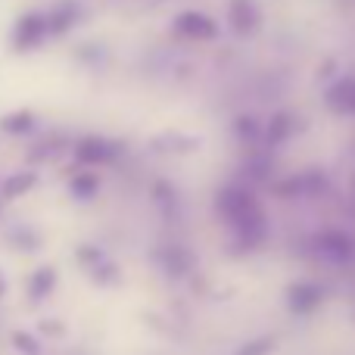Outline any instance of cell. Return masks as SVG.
I'll use <instances>...</instances> for the list:
<instances>
[{
	"mask_svg": "<svg viewBox=\"0 0 355 355\" xmlns=\"http://www.w3.org/2000/svg\"><path fill=\"white\" fill-rule=\"evenodd\" d=\"M218 209L240 234V250H250L265 237V218L256 196L246 187H225L218 196Z\"/></svg>",
	"mask_w": 355,
	"mask_h": 355,
	"instance_id": "obj_1",
	"label": "cell"
},
{
	"mask_svg": "<svg viewBox=\"0 0 355 355\" xmlns=\"http://www.w3.org/2000/svg\"><path fill=\"white\" fill-rule=\"evenodd\" d=\"M44 37H50L44 12H25V16H19L16 25H12V50H19V53L35 50L37 44H44Z\"/></svg>",
	"mask_w": 355,
	"mask_h": 355,
	"instance_id": "obj_2",
	"label": "cell"
},
{
	"mask_svg": "<svg viewBox=\"0 0 355 355\" xmlns=\"http://www.w3.org/2000/svg\"><path fill=\"white\" fill-rule=\"evenodd\" d=\"M315 250L331 262H349L355 256V240L343 231H324L315 237Z\"/></svg>",
	"mask_w": 355,
	"mask_h": 355,
	"instance_id": "obj_3",
	"label": "cell"
},
{
	"mask_svg": "<svg viewBox=\"0 0 355 355\" xmlns=\"http://www.w3.org/2000/svg\"><path fill=\"white\" fill-rule=\"evenodd\" d=\"M175 31L184 37H193V41H209V37L218 35V25L212 22L209 16H202V12H178L175 16Z\"/></svg>",
	"mask_w": 355,
	"mask_h": 355,
	"instance_id": "obj_4",
	"label": "cell"
},
{
	"mask_svg": "<svg viewBox=\"0 0 355 355\" xmlns=\"http://www.w3.org/2000/svg\"><path fill=\"white\" fill-rule=\"evenodd\" d=\"M112 156H116V147L100 141V137H85V141L75 147V159H78L81 166H103Z\"/></svg>",
	"mask_w": 355,
	"mask_h": 355,
	"instance_id": "obj_5",
	"label": "cell"
},
{
	"mask_svg": "<svg viewBox=\"0 0 355 355\" xmlns=\"http://www.w3.org/2000/svg\"><path fill=\"white\" fill-rule=\"evenodd\" d=\"M227 19H231V28L237 31V35H252L259 25V10L252 0H231Z\"/></svg>",
	"mask_w": 355,
	"mask_h": 355,
	"instance_id": "obj_6",
	"label": "cell"
},
{
	"mask_svg": "<svg viewBox=\"0 0 355 355\" xmlns=\"http://www.w3.org/2000/svg\"><path fill=\"white\" fill-rule=\"evenodd\" d=\"M44 19H47V35H66V31L75 25V19H78V3L62 0V3L53 6Z\"/></svg>",
	"mask_w": 355,
	"mask_h": 355,
	"instance_id": "obj_7",
	"label": "cell"
},
{
	"mask_svg": "<svg viewBox=\"0 0 355 355\" xmlns=\"http://www.w3.org/2000/svg\"><path fill=\"white\" fill-rule=\"evenodd\" d=\"M287 302H290V309H293L296 315H306L321 302V290L315 287V284H296V287H290Z\"/></svg>",
	"mask_w": 355,
	"mask_h": 355,
	"instance_id": "obj_8",
	"label": "cell"
},
{
	"mask_svg": "<svg viewBox=\"0 0 355 355\" xmlns=\"http://www.w3.org/2000/svg\"><path fill=\"white\" fill-rule=\"evenodd\" d=\"M321 184H324V178L318 172H302L296 178H287V181L277 187V193L281 196H293V193H309V190H321Z\"/></svg>",
	"mask_w": 355,
	"mask_h": 355,
	"instance_id": "obj_9",
	"label": "cell"
},
{
	"mask_svg": "<svg viewBox=\"0 0 355 355\" xmlns=\"http://www.w3.org/2000/svg\"><path fill=\"white\" fill-rule=\"evenodd\" d=\"M35 184H37V175L35 172H16V175H10L3 181V187H0V196H3V200H16V196L28 193Z\"/></svg>",
	"mask_w": 355,
	"mask_h": 355,
	"instance_id": "obj_10",
	"label": "cell"
},
{
	"mask_svg": "<svg viewBox=\"0 0 355 355\" xmlns=\"http://www.w3.org/2000/svg\"><path fill=\"white\" fill-rule=\"evenodd\" d=\"M53 284H56V271L53 268H37L35 275H31V281H28V296L31 300H44V296L53 290Z\"/></svg>",
	"mask_w": 355,
	"mask_h": 355,
	"instance_id": "obj_11",
	"label": "cell"
},
{
	"mask_svg": "<svg viewBox=\"0 0 355 355\" xmlns=\"http://www.w3.org/2000/svg\"><path fill=\"white\" fill-rule=\"evenodd\" d=\"M31 112H12V116H3L0 119V131H6V135H25V131L31 128Z\"/></svg>",
	"mask_w": 355,
	"mask_h": 355,
	"instance_id": "obj_12",
	"label": "cell"
},
{
	"mask_svg": "<svg viewBox=\"0 0 355 355\" xmlns=\"http://www.w3.org/2000/svg\"><path fill=\"white\" fill-rule=\"evenodd\" d=\"M159 259H162L159 265H166L172 275H184V271H187V256H184L181 250H162Z\"/></svg>",
	"mask_w": 355,
	"mask_h": 355,
	"instance_id": "obj_13",
	"label": "cell"
},
{
	"mask_svg": "<svg viewBox=\"0 0 355 355\" xmlns=\"http://www.w3.org/2000/svg\"><path fill=\"white\" fill-rule=\"evenodd\" d=\"M287 131H290V116H287V112H277V116L271 119L265 137H268L271 144H277V141H284V137H287Z\"/></svg>",
	"mask_w": 355,
	"mask_h": 355,
	"instance_id": "obj_14",
	"label": "cell"
},
{
	"mask_svg": "<svg viewBox=\"0 0 355 355\" xmlns=\"http://www.w3.org/2000/svg\"><path fill=\"white\" fill-rule=\"evenodd\" d=\"M271 349H275V340L265 337V340H250L246 346H240L234 355H268Z\"/></svg>",
	"mask_w": 355,
	"mask_h": 355,
	"instance_id": "obj_15",
	"label": "cell"
},
{
	"mask_svg": "<svg viewBox=\"0 0 355 355\" xmlns=\"http://www.w3.org/2000/svg\"><path fill=\"white\" fill-rule=\"evenodd\" d=\"M94 190H97V178L94 175H78L72 181V193L75 196H91Z\"/></svg>",
	"mask_w": 355,
	"mask_h": 355,
	"instance_id": "obj_16",
	"label": "cell"
},
{
	"mask_svg": "<svg viewBox=\"0 0 355 355\" xmlns=\"http://www.w3.org/2000/svg\"><path fill=\"white\" fill-rule=\"evenodd\" d=\"M12 346H16V349H22V352H28V355H37V352H41L35 340H31L28 334H22V331L12 334Z\"/></svg>",
	"mask_w": 355,
	"mask_h": 355,
	"instance_id": "obj_17",
	"label": "cell"
},
{
	"mask_svg": "<svg viewBox=\"0 0 355 355\" xmlns=\"http://www.w3.org/2000/svg\"><path fill=\"white\" fill-rule=\"evenodd\" d=\"M3 293H6V277L0 275V296H3Z\"/></svg>",
	"mask_w": 355,
	"mask_h": 355,
	"instance_id": "obj_18",
	"label": "cell"
}]
</instances>
